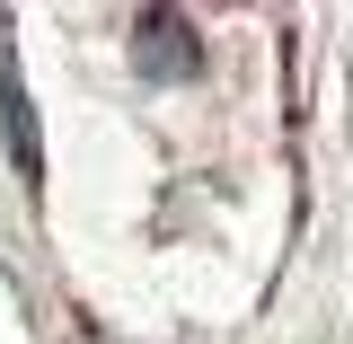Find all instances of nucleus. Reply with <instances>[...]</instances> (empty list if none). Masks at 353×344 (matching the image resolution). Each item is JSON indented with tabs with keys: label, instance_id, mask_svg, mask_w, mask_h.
<instances>
[{
	"label": "nucleus",
	"instance_id": "1",
	"mask_svg": "<svg viewBox=\"0 0 353 344\" xmlns=\"http://www.w3.org/2000/svg\"><path fill=\"white\" fill-rule=\"evenodd\" d=\"M132 71L150 88H176L203 71V36H194V18L185 9H141V27H132Z\"/></svg>",
	"mask_w": 353,
	"mask_h": 344
},
{
	"label": "nucleus",
	"instance_id": "2",
	"mask_svg": "<svg viewBox=\"0 0 353 344\" xmlns=\"http://www.w3.org/2000/svg\"><path fill=\"white\" fill-rule=\"evenodd\" d=\"M0 132H9V168L36 185L44 176V141H36V106H27V80H18V53L0 44Z\"/></svg>",
	"mask_w": 353,
	"mask_h": 344
}]
</instances>
